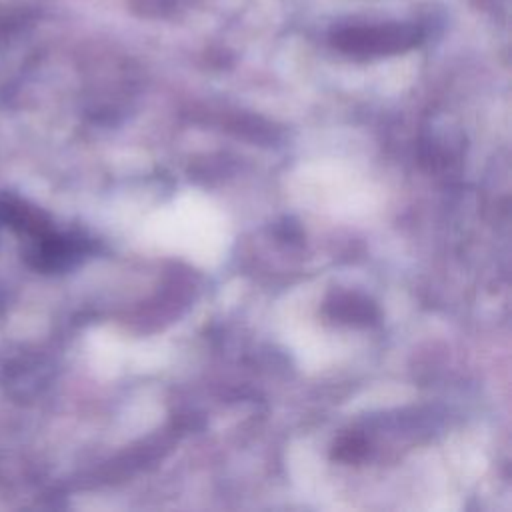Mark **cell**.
<instances>
[{"instance_id": "obj_1", "label": "cell", "mask_w": 512, "mask_h": 512, "mask_svg": "<svg viewBox=\"0 0 512 512\" xmlns=\"http://www.w3.org/2000/svg\"><path fill=\"white\" fill-rule=\"evenodd\" d=\"M88 252L84 238L76 234H60L50 228L32 238L28 262L42 272H58L76 264Z\"/></svg>"}]
</instances>
